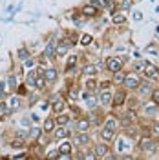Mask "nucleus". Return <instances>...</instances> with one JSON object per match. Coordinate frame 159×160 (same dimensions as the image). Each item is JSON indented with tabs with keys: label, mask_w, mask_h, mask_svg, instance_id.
<instances>
[{
	"label": "nucleus",
	"mask_w": 159,
	"mask_h": 160,
	"mask_svg": "<svg viewBox=\"0 0 159 160\" xmlns=\"http://www.w3.org/2000/svg\"><path fill=\"white\" fill-rule=\"evenodd\" d=\"M99 13H101V9L97 6H93V4H84L80 8V15L86 17V18H95V17H99Z\"/></svg>",
	"instance_id": "nucleus-1"
},
{
	"label": "nucleus",
	"mask_w": 159,
	"mask_h": 160,
	"mask_svg": "<svg viewBox=\"0 0 159 160\" xmlns=\"http://www.w3.org/2000/svg\"><path fill=\"white\" fill-rule=\"evenodd\" d=\"M139 84H141V80H139V77H137L135 73L126 75V77H124V82H123V86H124L126 89H137Z\"/></svg>",
	"instance_id": "nucleus-2"
},
{
	"label": "nucleus",
	"mask_w": 159,
	"mask_h": 160,
	"mask_svg": "<svg viewBox=\"0 0 159 160\" xmlns=\"http://www.w3.org/2000/svg\"><path fill=\"white\" fill-rule=\"evenodd\" d=\"M20 97L19 95H13V97H11L9 100H8V102H6V113H15V111H19L20 109Z\"/></svg>",
	"instance_id": "nucleus-3"
},
{
	"label": "nucleus",
	"mask_w": 159,
	"mask_h": 160,
	"mask_svg": "<svg viewBox=\"0 0 159 160\" xmlns=\"http://www.w3.org/2000/svg\"><path fill=\"white\" fill-rule=\"evenodd\" d=\"M106 68H108V71H112V73H117V71L123 69V58H119V57H112V58L106 60Z\"/></svg>",
	"instance_id": "nucleus-4"
},
{
	"label": "nucleus",
	"mask_w": 159,
	"mask_h": 160,
	"mask_svg": "<svg viewBox=\"0 0 159 160\" xmlns=\"http://www.w3.org/2000/svg\"><path fill=\"white\" fill-rule=\"evenodd\" d=\"M124 102H126V91L124 89H119L113 97H112V106H113V108H119Z\"/></svg>",
	"instance_id": "nucleus-5"
},
{
	"label": "nucleus",
	"mask_w": 159,
	"mask_h": 160,
	"mask_svg": "<svg viewBox=\"0 0 159 160\" xmlns=\"http://www.w3.org/2000/svg\"><path fill=\"white\" fill-rule=\"evenodd\" d=\"M143 73H145V77H148V78H159V68L154 66V64H150V62H146Z\"/></svg>",
	"instance_id": "nucleus-6"
},
{
	"label": "nucleus",
	"mask_w": 159,
	"mask_h": 160,
	"mask_svg": "<svg viewBox=\"0 0 159 160\" xmlns=\"http://www.w3.org/2000/svg\"><path fill=\"white\" fill-rule=\"evenodd\" d=\"M141 148H143L145 151H148V153H154L156 148H157V144L150 138L148 135H146V137H143V138H141Z\"/></svg>",
	"instance_id": "nucleus-7"
},
{
	"label": "nucleus",
	"mask_w": 159,
	"mask_h": 160,
	"mask_svg": "<svg viewBox=\"0 0 159 160\" xmlns=\"http://www.w3.org/2000/svg\"><path fill=\"white\" fill-rule=\"evenodd\" d=\"M70 44L66 42V40H62V42H59L57 46H55V55L57 57H66L68 55V51H70Z\"/></svg>",
	"instance_id": "nucleus-8"
},
{
	"label": "nucleus",
	"mask_w": 159,
	"mask_h": 160,
	"mask_svg": "<svg viewBox=\"0 0 159 160\" xmlns=\"http://www.w3.org/2000/svg\"><path fill=\"white\" fill-rule=\"evenodd\" d=\"M90 144V137L86 133H75V137H73V146H86Z\"/></svg>",
	"instance_id": "nucleus-9"
},
{
	"label": "nucleus",
	"mask_w": 159,
	"mask_h": 160,
	"mask_svg": "<svg viewBox=\"0 0 159 160\" xmlns=\"http://www.w3.org/2000/svg\"><path fill=\"white\" fill-rule=\"evenodd\" d=\"M93 153H95V157H97V158H104V157L110 153L108 144H104V142H102V144H97V146H95V149H93Z\"/></svg>",
	"instance_id": "nucleus-10"
},
{
	"label": "nucleus",
	"mask_w": 159,
	"mask_h": 160,
	"mask_svg": "<svg viewBox=\"0 0 159 160\" xmlns=\"http://www.w3.org/2000/svg\"><path fill=\"white\" fill-rule=\"evenodd\" d=\"M55 46H57L55 42H48V44H46V48H44V53H42V55H44L46 58H50V60H55V58H57V55H55Z\"/></svg>",
	"instance_id": "nucleus-11"
},
{
	"label": "nucleus",
	"mask_w": 159,
	"mask_h": 160,
	"mask_svg": "<svg viewBox=\"0 0 159 160\" xmlns=\"http://www.w3.org/2000/svg\"><path fill=\"white\" fill-rule=\"evenodd\" d=\"M53 133H55L53 137H55L57 140H64V138L70 137V131L66 129V126H57V128L53 129Z\"/></svg>",
	"instance_id": "nucleus-12"
},
{
	"label": "nucleus",
	"mask_w": 159,
	"mask_h": 160,
	"mask_svg": "<svg viewBox=\"0 0 159 160\" xmlns=\"http://www.w3.org/2000/svg\"><path fill=\"white\" fill-rule=\"evenodd\" d=\"M57 77H59V71L55 69V68H46V69H44V78H46V82H48V84L55 82V80H57Z\"/></svg>",
	"instance_id": "nucleus-13"
},
{
	"label": "nucleus",
	"mask_w": 159,
	"mask_h": 160,
	"mask_svg": "<svg viewBox=\"0 0 159 160\" xmlns=\"http://www.w3.org/2000/svg\"><path fill=\"white\" fill-rule=\"evenodd\" d=\"M57 128V122L53 117H48V118H44V126H42V131L44 133H53V129Z\"/></svg>",
	"instance_id": "nucleus-14"
},
{
	"label": "nucleus",
	"mask_w": 159,
	"mask_h": 160,
	"mask_svg": "<svg viewBox=\"0 0 159 160\" xmlns=\"http://www.w3.org/2000/svg\"><path fill=\"white\" fill-rule=\"evenodd\" d=\"M97 71H99V68L95 66V64H84L82 66V75H86V77H95L97 75Z\"/></svg>",
	"instance_id": "nucleus-15"
},
{
	"label": "nucleus",
	"mask_w": 159,
	"mask_h": 160,
	"mask_svg": "<svg viewBox=\"0 0 159 160\" xmlns=\"http://www.w3.org/2000/svg\"><path fill=\"white\" fill-rule=\"evenodd\" d=\"M64 108H66L64 100H59V98H55V100H53V104H51V111H53L55 115L62 113V111H64Z\"/></svg>",
	"instance_id": "nucleus-16"
},
{
	"label": "nucleus",
	"mask_w": 159,
	"mask_h": 160,
	"mask_svg": "<svg viewBox=\"0 0 159 160\" xmlns=\"http://www.w3.org/2000/svg\"><path fill=\"white\" fill-rule=\"evenodd\" d=\"M112 97H113V95H112V91H110V89L102 91V93H101V97H99L101 104H102V106H112Z\"/></svg>",
	"instance_id": "nucleus-17"
},
{
	"label": "nucleus",
	"mask_w": 159,
	"mask_h": 160,
	"mask_svg": "<svg viewBox=\"0 0 159 160\" xmlns=\"http://www.w3.org/2000/svg\"><path fill=\"white\" fill-rule=\"evenodd\" d=\"M90 126H91V124H90L88 118H79L77 120V131H79V133H86V131L90 129Z\"/></svg>",
	"instance_id": "nucleus-18"
},
{
	"label": "nucleus",
	"mask_w": 159,
	"mask_h": 160,
	"mask_svg": "<svg viewBox=\"0 0 159 160\" xmlns=\"http://www.w3.org/2000/svg\"><path fill=\"white\" fill-rule=\"evenodd\" d=\"M17 57H19L20 62H26L28 58H31V53H30V49L24 46V48H20V49L17 51Z\"/></svg>",
	"instance_id": "nucleus-19"
},
{
	"label": "nucleus",
	"mask_w": 159,
	"mask_h": 160,
	"mask_svg": "<svg viewBox=\"0 0 159 160\" xmlns=\"http://www.w3.org/2000/svg\"><path fill=\"white\" fill-rule=\"evenodd\" d=\"M112 22L115 24V26H121V24H124L126 22V17H124V13H112Z\"/></svg>",
	"instance_id": "nucleus-20"
},
{
	"label": "nucleus",
	"mask_w": 159,
	"mask_h": 160,
	"mask_svg": "<svg viewBox=\"0 0 159 160\" xmlns=\"http://www.w3.org/2000/svg\"><path fill=\"white\" fill-rule=\"evenodd\" d=\"M101 137H102V140H104V142H112V140H113V137H115V131L108 129V128H102V131H101Z\"/></svg>",
	"instance_id": "nucleus-21"
},
{
	"label": "nucleus",
	"mask_w": 159,
	"mask_h": 160,
	"mask_svg": "<svg viewBox=\"0 0 159 160\" xmlns=\"http://www.w3.org/2000/svg\"><path fill=\"white\" fill-rule=\"evenodd\" d=\"M71 149H73V144H71V142H62L59 146L60 155H71Z\"/></svg>",
	"instance_id": "nucleus-22"
},
{
	"label": "nucleus",
	"mask_w": 159,
	"mask_h": 160,
	"mask_svg": "<svg viewBox=\"0 0 159 160\" xmlns=\"http://www.w3.org/2000/svg\"><path fill=\"white\" fill-rule=\"evenodd\" d=\"M9 148H13V149H24V148H26V140L15 137V138L9 142Z\"/></svg>",
	"instance_id": "nucleus-23"
},
{
	"label": "nucleus",
	"mask_w": 159,
	"mask_h": 160,
	"mask_svg": "<svg viewBox=\"0 0 159 160\" xmlns=\"http://www.w3.org/2000/svg\"><path fill=\"white\" fill-rule=\"evenodd\" d=\"M84 86H86V89H88L90 93H91V91H95L97 88H99V84H97V80L93 78V77H90V78L86 80V82H84Z\"/></svg>",
	"instance_id": "nucleus-24"
},
{
	"label": "nucleus",
	"mask_w": 159,
	"mask_h": 160,
	"mask_svg": "<svg viewBox=\"0 0 159 160\" xmlns=\"http://www.w3.org/2000/svg\"><path fill=\"white\" fill-rule=\"evenodd\" d=\"M55 122H57V126H66V124L70 122V117L64 115V113H59V115L55 117Z\"/></svg>",
	"instance_id": "nucleus-25"
},
{
	"label": "nucleus",
	"mask_w": 159,
	"mask_h": 160,
	"mask_svg": "<svg viewBox=\"0 0 159 160\" xmlns=\"http://www.w3.org/2000/svg\"><path fill=\"white\" fill-rule=\"evenodd\" d=\"M46 86H48L46 78H44V77H37V80H35V89H37V91H44Z\"/></svg>",
	"instance_id": "nucleus-26"
},
{
	"label": "nucleus",
	"mask_w": 159,
	"mask_h": 160,
	"mask_svg": "<svg viewBox=\"0 0 159 160\" xmlns=\"http://www.w3.org/2000/svg\"><path fill=\"white\" fill-rule=\"evenodd\" d=\"M124 77H126V73H123V71H117V73H113L112 84H123V82H124Z\"/></svg>",
	"instance_id": "nucleus-27"
},
{
	"label": "nucleus",
	"mask_w": 159,
	"mask_h": 160,
	"mask_svg": "<svg viewBox=\"0 0 159 160\" xmlns=\"http://www.w3.org/2000/svg\"><path fill=\"white\" fill-rule=\"evenodd\" d=\"M79 42H80V46H90V44L93 42V37H91V35H88V33H84V35L79 38Z\"/></svg>",
	"instance_id": "nucleus-28"
},
{
	"label": "nucleus",
	"mask_w": 159,
	"mask_h": 160,
	"mask_svg": "<svg viewBox=\"0 0 159 160\" xmlns=\"http://www.w3.org/2000/svg\"><path fill=\"white\" fill-rule=\"evenodd\" d=\"M104 128L115 131V128H117V120L113 118V117H108V118H106V124H104Z\"/></svg>",
	"instance_id": "nucleus-29"
},
{
	"label": "nucleus",
	"mask_w": 159,
	"mask_h": 160,
	"mask_svg": "<svg viewBox=\"0 0 159 160\" xmlns=\"http://www.w3.org/2000/svg\"><path fill=\"white\" fill-rule=\"evenodd\" d=\"M35 80H37L35 71H30V73H28V78H26V84H28V86H31V88H35Z\"/></svg>",
	"instance_id": "nucleus-30"
},
{
	"label": "nucleus",
	"mask_w": 159,
	"mask_h": 160,
	"mask_svg": "<svg viewBox=\"0 0 159 160\" xmlns=\"http://www.w3.org/2000/svg\"><path fill=\"white\" fill-rule=\"evenodd\" d=\"M8 88H9V89H8V93H13V91L17 89V82H15V77H13V75H9V78H8Z\"/></svg>",
	"instance_id": "nucleus-31"
},
{
	"label": "nucleus",
	"mask_w": 159,
	"mask_h": 160,
	"mask_svg": "<svg viewBox=\"0 0 159 160\" xmlns=\"http://www.w3.org/2000/svg\"><path fill=\"white\" fill-rule=\"evenodd\" d=\"M68 97H70L71 100H77L79 98V89H77V88H70V89H68Z\"/></svg>",
	"instance_id": "nucleus-32"
},
{
	"label": "nucleus",
	"mask_w": 159,
	"mask_h": 160,
	"mask_svg": "<svg viewBox=\"0 0 159 160\" xmlns=\"http://www.w3.org/2000/svg\"><path fill=\"white\" fill-rule=\"evenodd\" d=\"M15 93H17L19 97H22V95L26 97V95H28V88H26V84H22V86H19V88L15 89Z\"/></svg>",
	"instance_id": "nucleus-33"
},
{
	"label": "nucleus",
	"mask_w": 159,
	"mask_h": 160,
	"mask_svg": "<svg viewBox=\"0 0 159 160\" xmlns=\"http://www.w3.org/2000/svg\"><path fill=\"white\" fill-rule=\"evenodd\" d=\"M75 64H77V57L73 55V57H70V58H68V62H66V71H70Z\"/></svg>",
	"instance_id": "nucleus-34"
},
{
	"label": "nucleus",
	"mask_w": 159,
	"mask_h": 160,
	"mask_svg": "<svg viewBox=\"0 0 159 160\" xmlns=\"http://www.w3.org/2000/svg\"><path fill=\"white\" fill-rule=\"evenodd\" d=\"M137 89H139L141 95H148V93H150V86H148V84H143V82H141Z\"/></svg>",
	"instance_id": "nucleus-35"
},
{
	"label": "nucleus",
	"mask_w": 159,
	"mask_h": 160,
	"mask_svg": "<svg viewBox=\"0 0 159 160\" xmlns=\"http://www.w3.org/2000/svg\"><path fill=\"white\" fill-rule=\"evenodd\" d=\"M84 98H86V104H88V108H93V106H95V98H93L91 95L84 93Z\"/></svg>",
	"instance_id": "nucleus-36"
},
{
	"label": "nucleus",
	"mask_w": 159,
	"mask_h": 160,
	"mask_svg": "<svg viewBox=\"0 0 159 160\" xmlns=\"http://www.w3.org/2000/svg\"><path fill=\"white\" fill-rule=\"evenodd\" d=\"M31 137H33V138H40V135H42V129H40V128H31Z\"/></svg>",
	"instance_id": "nucleus-37"
},
{
	"label": "nucleus",
	"mask_w": 159,
	"mask_h": 160,
	"mask_svg": "<svg viewBox=\"0 0 159 160\" xmlns=\"http://www.w3.org/2000/svg\"><path fill=\"white\" fill-rule=\"evenodd\" d=\"M145 66H146V60H141V62H135V64H134V69L135 71H143L145 69Z\"/></svg>",
	"instance_id": "nucleus-38"
},
{
	"label": "nucleus",
	"mask_w": 159,
	"mask_h": 160,
	"mask_svg": "<svg viewBox=\"0 0 159 160\" xmlns=\"http://www.w3.org/2000/svg\"><path fill=\"white\" fill-rule=\"evenodd\" d=\"M152 100H154V104H157V106H159V89L152 91Z\"/></svg>",
	"instance_id": "nucleus-39"
},
{
	"label": "nucleus",
	"mask_w": 159,
	"mask_h": 160,
	"mask_svg": "<svg viewBox=\"0 0 159 160\" xmlns=\"http://www.w3.org/2000/svg\"><path fill=\"white\" fill-rule=\"evenodd\" d=\"M82 160H97V157H95V153H84Z\"/></svg>",
	"instance_id": "nucleus-40"
},
{
	"label": "nucleus",
	"mask_w": 159,
	"mask_h": 160,
	"mask_svg": "<svg viewBox=\"0 0 159 160\" xmlns=\"http://www.w3.org/2000/svg\"><path fill=\"white\" fill-rule=\"evenodd\" d=\"M110 86H112V82H110V80H104V82H101V84H99V88H101L102 91H106Z\"/></svg>",
	"instance_id": "nucleus-41"
},
{
	"label": "nucleus",
	"mask_w": 159,
	"mask_h": 160,
	"mask_svg": "<svg viewBox=\"0 0 159 160\" xmlns=\"http://www.w3.org/2000/svg\"><path fill=\"white\" fill-rule=\"evenodd\" d=\"M124 117H128V118L132 120V122H134V120L137 118V113H135V111H134V109H130L128 113H126V115H124Z\"/></svg>",
	"instance_id": "nucleus-42"
},
{
	"label": "nucleus",
	"mask_w": 159,
	"mask_h": 160,
	"mask_svg": "<svg viewBox=\"0 0 159 160\" xmlns=\"http://www.w3.org/2000/svg\"><path fill=\"white\" fill-rule=\"evenodd\" d=\"M57 157H59V149H57V151H50L46 158H48V160H55V158H57Z\"/></svg>",
	"instance_id": "nucleus-43"
},
{
	"label": "nucleus",
	"mask_w": 159,
	"mask_h": 160,
	"mask_svg": "<svg viewBox=\"0 0 159 160\" xmlns=\"http://www.w3.org/2000/svg\"><path fill=\"white\" fill-rule=\"evenodd\" d=\"M55 160H73V158H71V155H60L59 153V157H57Z\"/></svg>",
	"instance_id": "nucleus-44"
},
{
	"label": "nucleus",
	"mask_w": 159,
	"mask_h": 160,
	"mask_svg": "<svg viewBox=\"0 0 159 160\" xmlns=\"http://www.w3.org/2000/svg\"><path fill=\"white\" fill-rule=\"evenodd\" d=\"M152 133H154L156 137H159V124H154V128H152Z\"/></svg>",
	"instance_id": "nucleus-45"
},
{
	"label": "nucleus",
	"mask_w": 159,
	"mask_h": 160,
	"mask_svg": "<svg viewBox=\"0 0 159 160\" xmlns=\"http://www.w3.org/2000/svg\"><path fill=\"white\" fill-rule=\"evenodd\" d=\"M135 106H137V102H135L134 98H130V100H128V108H130V109H134Z\"/></svg>",
	"instance_id": "nucleus-46"
},
{
	"label": "nucleus",
	"mask_w": 159,
	"mask_h": 160,
	"mask_svg": "<svg viewBox=\"0 0 159 160\" xmlns=\"http://www.w3.org/2000/svg\"><path fill=\"white\" fill-rule=\"evenodd\" d=\"M0 113H6V102H0Z\"/></svg>",
	"instance_id": "nucleus-47"
},
{
	"label": "nucleus",
	"mask_w": 159,
	"mask_h": 160,
	"mask_svg": "<svg viewBox=\"0 0 159 160\" xmlns=\"http://www.w3.org/2000/svg\"><path fill=\"white\" fill-rule=\"evenodd\" d=\"M104 160H115V157H113V155H106V157H104Z\"/></svg>",
	"instance_id": "nucleus-48"
},
{
	"label": "nucleus",
	"mask_w": 159,
	"mask_h": 160,
	"mask_svg": "<svg viewBox=\"0 0 159 160\" xmlns=\"http://www.w3.org/2000/svg\"><path fill=\"white\" fill-rule=\"evenodd\" d=\"M121 160H134V157H130V155H124V157H123Z\"/></svg>",
	"instance_id": "nucleus-49"
}]
</instances>
